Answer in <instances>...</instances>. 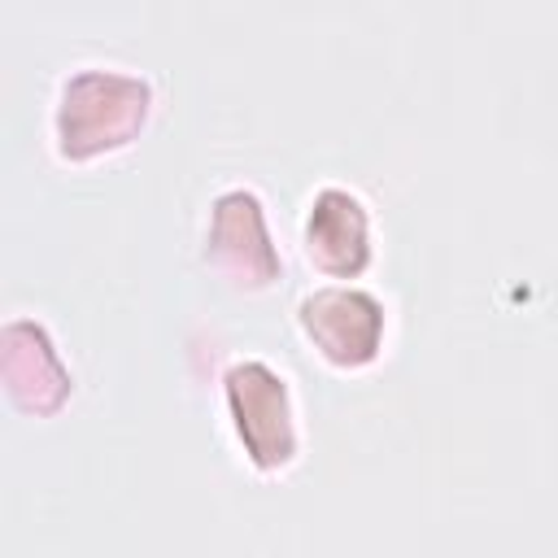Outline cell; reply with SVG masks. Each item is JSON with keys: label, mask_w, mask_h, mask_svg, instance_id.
<instances>
[{"label": "cell", "mask_w": 558, "mask_h": 558, "mask_svg": "<svg viewBox=\"0 0 558 558\" xmlns=\"http://www.w3.org/2000/svg\"><path fill=\"white\" fill-rule=\"evenodd\" d=\"M305 253L318 270L353 279L371 262V218L366 205L344 187H323L305 214Z\"/></svg>", "instance_id": "obj_4"}, {"label": "cell", "mask_w": 558, "mask_h": 558, "mask_svg": "<svg viewBox=\"0 0 558 558\" xmlns=\"http://www.w3.org/2000/svg\"><path fill=\"white\" fill-rule=\"evenodd\" d=\"M301 327L336 366H366L384 344V305L362 288H318L301 301Z\"/></svg>", "instance_id": "obj_3"}, {"label": "cell", "mask_w": 558, "mask_h": 558, "mask_svg": "<svg viewBox=\"0 0 558 558\" xmlns=\"http://www.w3.org/2000/svg\"><path fill=\"white\" fill-rule=\"evenodd\" d=\"M148 78L126 74L118 65H83L61 83L52 135L61 157H92L100 148H118L135 135L148 113Z\"/></svg>", "instance_id": "obj_1"}, {"label": "cell", "mask_w": 558, "mask_h": 558, "mask_svg": "<svg viewBox=\"0 0 558 558\" xmlns=\"http://www.w3.org/2000/svg\"><path fill=\"white\" fill-rule=\"evenodd\" d=\"M205 244H209V257L218 266H227L231 275H244L248 283H270L279 270V257H275L270 235H266L262 201L248 187H231L214 201Z\"/></svg>", "instance_id": "obj_5"}, {"label": "cell", "mask_w": 558, "mask_h": 558, "mask_svg": "<svg viewBox=\"0 0 558 558\" xmlns=\"http://www.w3.org/2000/svg\"><path fill=\"white\" fill-rule=\"evenodd\" d=\"M227 405L235 418V436L253 466L279 471L296 458V423H292V392L279 371L248 357L227 371Z\"/></svg>", "instance_id": "obj_2"}]
</instances>
